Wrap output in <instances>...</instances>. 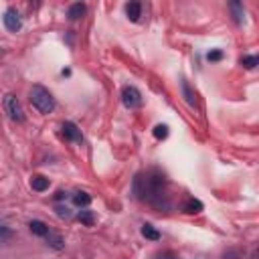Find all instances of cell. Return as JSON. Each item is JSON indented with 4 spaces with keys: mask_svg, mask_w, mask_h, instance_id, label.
I'll return each mask as SVG.
<instances>
[{
    "mask_svg": "<svg viewBox=\"0 0 259 259\" xmlns=\"http://www.w3.org/2000/svg\"><path fill=\"white\" fill-rule=\"evenodd\" d=\"M134 188L140 198L150 202L158 208H168V194H166V180L160 172L152 170L144 176H138L134 182Z\"/></svg>",
    "mask_w": 259,
    "mask_h": 259,
    "instance_id": "obj_1",
    "label": "cell"
},
{
    "mask_svg": "<svg viewBox=\"0 0 259 259\" xmlns=\"http://www.w3.org/2000/svg\"><path fill=\"white\" fill-rule=\"evenodd\" d=\"M28 97H30L32 107H34L36 111H40V113H51V111L55 109V97H53V93H51L47 87H42V85H32Z\"/></svg>",
    "mask_w": 259,
    "mask_h": 259,
    "instance_id": "obj_2",
    "label": "cell"
},
{
    "mask_svg": "<svg viewBox=\"0 0 259 259\" xmlns=\"http://www.w3.org/2000/svg\"><path fill=\"white\" fill-rule=\"evenodd\" d=\"M121 101H123V105H125L127 109H138V107H142L144 97H142V93H140L138 87L127 85V87H123V91H121Z\"/></svg>",
    "mask_w": 259,
    "mask_h": 259,
    "instance_id": "obj_3",
    "label": "cell"
},
{
    "mask_svg": "<svg viewBox=\"0 0 259 259\" xmlns=\"http://www.w3.org/2000/svg\"><path fill=\"white\" fill-rule=\"evenodd\" d=\"M4 109H6V113H8V117H10L12 121H16V123H22V121H24V111H22V107H20V101H18L12 93H8V95L4 97Z\"/></svg>",
    "mask_w": 259,
    "mask_h": 259,
    "instance_id": "obj_4",
    "label": "cell"
},
{
    "mask_svg": "<svg viewBox=\"0 0 259 259\" xmlns=\"http://www.w3.org/2000/svg\"><path fill=\"white\" fill-rule=\"evenodd\" d=\"M4 26L10 30V32H18L22 28V18L20 14L16 12V8H8L4 12Z\"/></svg>",
    "mask_w": 259,
    "mask_h": 259,
    "instance_id": "obj_5",
    "label": "cell"
},
{
    "mask_svg": "<svg viewBox=\"0 0 259 259\" xmlns=\"http://www.w3.org/2000/svg\"><path fill=\"white\" fill-rule=\"evenodd\" d=\"M61 130H63V136H65L69 142H75V144H81V142H83V134H81V130H79L73 121H65V123L61 125Z\"/></svg>",
    "mask_w": 259,
    "mask_h": 259,
    "instance_id": "obj_6",
    "label": "cell"
},
{
    "mask_svg": "<svg viewBox=\"0 0 259 259\" xmlns=\"http://www.w3.org/2000/svg\"><path fill=\"white\" fill-rule=\"evenodd\" d=\"M229 8H231V12H233V20H235L237 24H243V22H245V8H243V4H241V2H231Z\"/></svg>",
    "mask_w": 259,
    "mask_h": 259,
    "instance_id": "obj_7",
    "label": "cell"
},
{
    "mask_svg": "<svg viewBox=\"0 0 259 259\" xmlns=\"http://www.w3.org/2000/svg\"><path fill=\"white\" fill-rule=\"evenodd\" d=\"M125 14H127V18H130L132 22H136V20L142 16V4H140V2H130V4H125Z\"/></svg>",
    "mask_w": 259,
    "mask_h": 259,
    "instance_id": "obj_8",
    "label": "cell"
},
{
    "mask_svg": "<svg viewBox=\"0 0 259 259\" xmlns=\"http://www.w3.org/2000/svg\"><path fill=\"white\" fill-rule=\"evenodd\" d=\"M28 229L34 233V235H38V237H47L51 231H49V227L42 223V221H30L28 223Z\"/></svg>",
    "mask_w": 259,
    "mask_h": 259,
    "instance_id": "obj_9",
    "label": "cell"
},
{
    "mask_svg": "<svg viewBox=\"0 0 259 259\" xmlns=\"http://www.w3.org/2000/svg\"><path fill=\"white\" fill-rule=\"evenodd\" d=\"M30 186L36 192H45L49 188V178H45V176H32L30 178Z\"/></svg>",
    "mask_w": 259,
    "mask_h": 259,
    "instance_id": "obj_10",
    "label": "cell"
},
{
    "mask_svg": "<svg viewBox=\"0 0 259 259\" xmlns=\"http://www.w3.org/2000/svg\"><path fill=\"white\" fill-rule=\"evenodd\" d=\"M182 210H184V212H188V214H196V212H200V210H202V202H200V200H196V198H188V200L184 202Z\"/></svg>",
    "mask_w": 259,
    "mask_h": 259,
    "instance_id": "obj_11",
    "label": "cell"
},
{
    "mask_svg": "<svg viewBox=\"0 0 259 259\" xmlns=\"http://www.w3.org/2000/svg\"><path fill=\"white\" fill-rule=\"evenodd\" d=\"M67 14H69V18H71V20H77V18H81V16L85 14V4H81V2H77V4H71Z\"/></svg>",
    "mask_w": 259,
    "mask_h": 259,
    "instance_id": "obj_12",
    "label": "cell"
},
{
    "mask_svg": "<svg viewBox=\"0 0 259 259\" xmlns=\"http://www.w3.org/2000/svg\"><path fill=\"white\" fill-rule=\"evenodd\" d=\"M182 93H184V99H186L188 105H194V103H196V95H194V91L190 89V83H188L186 79H182Z\"/></svg>",
    "mask_w": 259,
    "mask_h": 259,
    "instance_id": "obj_13",
    "label": "cell"
},
{
    "mask_svg": "<svg viewBox=\"0 0 259 259\" xmlns=\"http://www.w3.org/2000/svg\"><path fill=\"white\" fill-rule=\"evenodd\" d=\"M73 202H75L77 206H89L91 194H87V192H77V194L73 196Z\"/></svg>",
    "mask_w": 259,
    "mask_h": 259,
    "instance_id": "obj_14",
    "label": "cell"
},
{
    "mask_svg": "<svg viewBox=\"0 0 259 259\" xmlns=\"http://www.w3.org/2000/svg\"><path fill=\"white\" fill-rule=\"evenodd\" d=\"M142 235H144L146 239H150V241H158V239H160V233H158L152 225H144V227H142Z\"/></svg>",
    "mask_w": 259,
    "mask_h": 259,
    "instance_id": "obj_15",
    "label": "cell"
},
{
    "mask_svg": "<svg viewBox=\"0 0 259 259\" xmlns=\"http://www.w3.org/2000/svg\"><path fill=\"white\" fill-rule=\"evenodd\" d=\"M257 63H259V59H257L255 55H247V57H243V59H241V65H243L245 69H255V67H257Z\"/></svg>",
    "mask_w": 259,
    "mask_h": 259,
    "instance_id": "obj_16",
    "label": "cell"
},
{
    "mask_svg": "<svg viewBox=\"0 0 259 259\" xmlns=\"http://www.w3.org/2000/svg\"><path fill=\"white\" fill-rule=\"evenodd\" d=\"M47 241H49V245H51V247H55V249H63V239H61L59 235L49 233V235H47Z\"/></svg>",
    "mask_w": 259,
    "mask_h": 259,
    "instance_id": "obj_17",
    "label": "cell"
},
{
    "mask_svg": "<svg viewBox=\"0 0 259 259\" xmlns=\"http://www.w3.org/2000/svg\"><path fill=\"white\" fill-rule=\"evenodd\" d=\"M154 138H156V140H164V138H168V125H164V123L156 125V127H154Z\"/></svg>",
    "mask_w": 259,
    "mask_h": 259,
    "instance_id": "obj_18",
    "label": "cell"
},
{
    "mask_svg": "<svg viewBox=\"0 0 259 259\" xmlns=\"http://www.w3.org/2000/svg\"><path fill=\"white\" fill-rule=\"evenodd\" d=\"M77 219H79L83 225H87V227H89V225H93V212H91V210H81Z\"/></svg>",
    "mask_w": 259,
    "mask_h": 259,
    "instance_id": "obj_19",
    "label": "cell"
},
{
    "mask_svg": "<svg viewBox=\"0 0 259 259\" xmlns=\"http://www.w3.org/2000/svg\"><path fill=\"white\" fill-rule=\"evenodd\" d=\"M154 259H180V257H178V253H174V251H170V249H168V251L156 253V255H154Z\"/></svg>",
    "mask_w": 259,
    "mask_h": 259,
    "instance_id": "obj_20",
    "label": "cell"
},
{
    "mask_svg": "<svg viewBox=\"0 0 259 259\" xmlns=\"http://www.w3.org/2000/svg\"><path fill=\"white\" fill-rule=\"evenodd\" d=\"M206 59H208V61H221V59H223V53H221V51H210V53L206 55Z\"/></svg>",
    "mask_w": 259,
    "mask_h": 259,
    "instance_id": "obj_21",
    "label": "cell"
},
{
    "mask_svg": "<svg viewBox=\"0 0 259 259\" xmlns=\"http://www.w3.org/2000/svg\"><path fill=\"white\" fill-rule=\"evenodd\" d=\"M57 214H59V217H65V219H67V217H71V212H69V208H67V206H59V208H57Z\"/></svg>",
    "mask_w": 259,
    "mask_h": 259,
    "instance_id": "obj_22",
    "label": "cell"
},
{
    "mask_svg": "<svg viewBox=\"0 0 259 259\" xmlns=\"http://www.w3.org/2000/svg\"><path fill=\"white\" fill-rule=\"evenodd\" d=\"M251 259H257V249H253V253H251Z\"/></svg>",
    "mask_w": 259,
    "mask_h": 259,
    "instance_id": "obj_23",
    "label": "cell"
}]
</instances>
